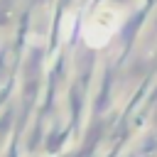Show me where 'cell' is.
<instances>
[{
    "instance_id": "cell-1",
    "label": "cell",
    "mask_w": 157,
    "mask_h": 157,
    "mask_svg": "<svg viewBox=\"0 0 157 157\" xmlns=\"http://www.w3.org/2000/svg\"><path fill=\"white\" fill-rule=\"evenodd\" d=\"M120 20H118V12L115 10H98L83 27V37L88 39L91 47H103L110 34L118 29Z\"/></svg>"
}]
</instances>
